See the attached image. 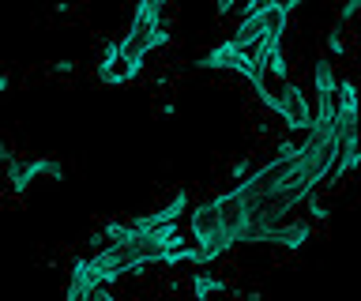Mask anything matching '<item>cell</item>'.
Here are the masks:
<instances>
[{
  "label": "cell",
  "instance_id": "cell-2",
  "mask_svg": "<svg viewBox=\"0 0 361 301\" xmlns=\"http://www.w3.org/2000/svg\"><path fill=\"white\" fill-rule=\"evenodd\" d=\"M214 294H226V283L207 271H196V301H211Z\"/></svg>",
  "mask_w": 361,
  "mask_h": 301
},
{
  "label": "cell",
  "instance_id": "cell-1",
  "mask_svg": "<svg viewBox=\"0 0 361 301\" xmlns=\"http://www.w3.org/2000/svg\"><path fill=\"white\" fill-rule=\"evenodd\" d=\"M158 46H166L162 8H158V4H140V8H135V16H132V23H128V30H124V38H121V53L132 64H140V68H143V61L151 57Z\"/></svg>",
  "mask_w": 361,
  "mask_h": 301
},
{
  "label": "cell",
  "instance_id": "cell-3",
  "mask_svg": "<svg viewBox=\"0 0 361 301\" xmlns=\"http://www.w3.org/2000/svg\"><path fill=\"white\" fill-rule=\"evenodd\" d=\"M357 12H361V4H357V0H354V4H346L343 12H338V23H350V19H354Z\"/></svg>",
  "mask_w": 361,
  "mask_h": 301
}]
</instances>
